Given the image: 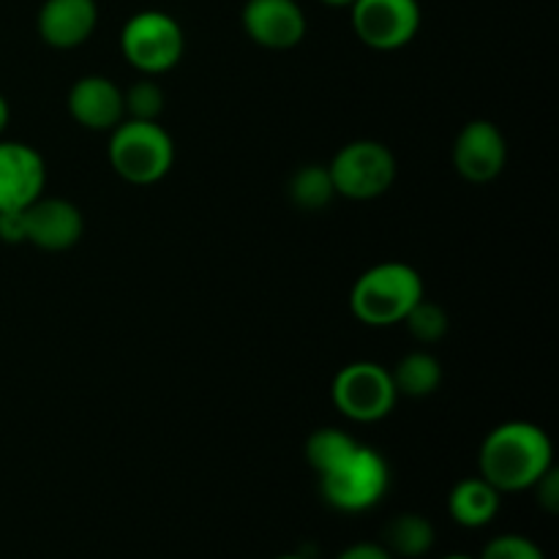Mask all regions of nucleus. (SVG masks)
Instances as JSON below:
<instances>
[{"instance_id": "f3484780", "label": "nucleus", "mask_w": 559, "mask_h": 559, "mask_svg": "<svg viewBox=\"0 0 559 559\" xmlns=\"http://www.w3.org/2000/svg\"><path fill=\"white\" fill-rule=\"evenodd\" d=\"M391 377L399 396L426 399L440 388L442 366L431 353L415 349V353H407L402 360H399L396 369L391 371Z\"/></svg>"}, {"instance_id": "2eb2a0df", "label": "nucleus", "mask_w": 559, "mask_h": 559, "mask_svg": "<svg viewBox=\"0 0 559 559\" xmlns=\"http://www.w3.org/2000/svg\"><path fill=\"white\" fill-rule=\"evenodd\" d=\"M500 491L486 478H464L448 495V511L453 522L467 530L486 527L500 513Z\"/></svg>"}, {"instance_id": "f03ea898", "label": "nucleus", "mask_w": 559, "mask_h": 559, "mask_svg": "<svg viewBox=\"0 0 559 559\" xmlns=\"http://www.w3.org/2000/svg\"><path fill=\"white\" fill-rule=\"evenodd\" d=\"M424 298V278L407 262H380L358 276L349 293L355 320L369 328H391L404 322Z\"/></svg>"}, {"instance_id": "423d86ee", "label": "nucleus", "mask_w": 559, "mask_h": 559, "mask_svg": "<svg viewBox=\"0 0 559 559\" xmlns=\"http://www.w3.org/2000/svg\"><path fill=\"white\" fill-rule=\"evenodd\" d=\"M336 194L366 202L385 194L396 180V158L391 147L374 140H355L344 145L328 164Z\"/></svg>"}, {"instance_id": "4be33fe9", "label": "nucleus", "mask_w": 559, "mask_h": 559, "mask_svg": "<svg viewBox=\"0 0 559 559\" xmlns=\"http://www.w3.org/2000/svg\"><path fill=\"white\" fill-rule=\"evenodd\" d=\"M478 559H546V555L535 540L524 535H497L491 544H486Z\"/></svg>"}, {"instance_id": "ddd939ff", "label": "nucleus", "mask_w": 559, "mask_h": 559, "mask_svg": "<svg viewBox=\"0 0 559 559\" xmlns=\"http://www.w3.org/2000/svg\"><path fill=\"white\" fill-rule=\"evenodd\" d=\"M69 112L82 129L112 131L120 120H126L123 91L109 76L87 74L71 85Z\"/></svg>"}, {"instance_id": "393cba45", "label": "nucleus", "mask_w": 559, "mask_h": 559, "mask_svg": "<svg viewBox=\"0 0 559 559\" xmlns=\"http://www.w3.org/2000/svg\"><path fill=\"white\" fill-rule=\"evenodd\" d=\"M336 559H396L382 544H355L344 549Z\"/></svg>"}, {"instance_id": "f8f14e48", "label": "nucleus", "mask_w": 559, "mask_h": 559, "mask_svg": "<svg viewBox=\"0 0 559 559\" xmlns=\"http://www.w3.org/2000/svg\"><path fill=\"white\" fill-rule=\"evenodd\" d=\"M243 31L265 49H293L306 36V14L295 0H246Z\"/></svg>"}, {"instance_id": "6ab92c4d", "label": "nucleus", "mask_w": 559, "mask_h": 559, "mask_svg": "<svg viewBox=\"0 0 559 559\" xmlns=\"http://www.w3.org/2000/svg\"><path fill=\"white\" fill-rule=\"evenodd\" d=\"M358 445L360 442L353 440L347 431L325 426V429L311 431L309 440H306V462L317 475H322L336 467L338 462H344Z\"/></svg>"}, {"instance_id": "9d476101", "label": "nucleus", "mask_w": 559, "mask_h": 559, "mask_svg": "<svg viewBox=\"0 0 559 559\" xmlns=\"http://www.w3.org/2000/svg\"><path fill=\"white\" fill-rule=\"evenodd\" d=\"M47 167L36 147L0 140V213L22 211L44 194Z\"/></svg>"}, {"instance_id": "39448f33", "label": "nucleus", "mask_w": 559, "mask_h": 559, "mask_svg": "<svg viewBox=\"0 0 559 559\" xmlns=\"http://www.w3.org/2000/svg\"><path fill=\"white\" fill-rule=\"evenodd\" d=\"M120 49L123 58L145 76L164 74L183 58V27L167 11H140L120 31Z\"/></svg>"}, {"instance_id": "a878e982", "label": "nucleus", "mask_w": 559, "mask_h": 559, "mask_svg": "<svg viewBox=\"0 0 559 559\" xmlns=\"http://www.w3.org/2000/svg\"><path fill=\"white\" fill-rule=\"evenodd\" d=\"M11 120V109H9V102H5V96L0 93V134L5 131V126H9Z\"/></svg>"}, {"instance_id": "7ed1b4c3", "label": "nucleus", "mask_w": 559, "mask_h": 559, "mask_svg": "<svg viewBox=\"0 0 559 559\" xmlns=\"http://www.w3.org/2000/svg\"><path fill=\"white\" fill-rule=\"evenodd\" d=\"M107 153L115 175L134 186L158 183L175 164V142L158 120H120Z\"/></svg>"}, {"instance_id": "6e6552de", "label": "nucleus", "mask_w": 559, "mask_h": 559, "mask_svg": "<svg viewBox=\"0 0 559 559\" xmlns=\"http://www.w3.org/2000/svg\"><path fill=\"white\" fill-rule=\"evenodd\" d=\"M349 11L355 36L380 52L407 47L420 31L418 0H355Z\"/></svg>"}, {"instance_id": "bb28decb", "label": "nucleus", "mask_w": 559, "mask_h": 559, "mask_svg": "<svg viewBox=\"0 0 559 559\" xmlns=\"http://www.w3.org/2000/svg\"><path fill=\"white\" fill-rule=\"evenodd\" d=\"M325 5H331V9H349V5L355 3V0H322Z\"/></svg>"}, {"instance_id": "aec40b11", "label": "nucleus", "mask_w": 559, "mask_h": 559, "mask_svg": "<svg viewBox=\"0 0 559 559\" xmlns=\"http://www.w3.org/2000/svg\"><path fill=\"white\" fill-rule=\"evenodd\" d=\"M404 325L409 328V333H413L415 342L437 344L445 338L448 328H451V320H448L445 309H442L440 304H435V300H426V295H424V298H420L418 304L409 309V314L404 317Z\"/></svg>"}, {"instance_id": "a211bd4d", "label": "nucleus", "mask_w": 559, "mask_h": 559, "mask_svg": "<svg viewBox=\"0 0 559 559\" xmlns=\"http://www.w3.org/2000/svg\"><path fill=\"white\" fill-rule=\"evenodd\" d=\"M333 197H336V186H333L328 164H306L289 180V200L300 211H322L331 205Z\"/></svg>"}, {"instance_id": "4468645a", "label": "nucleus", "mask_w": 559, "mask_h": 559, "mask_svg": "<svg viewBox=\"0 0 559 559\" xmlns=\"http://www.w3.org/2000/svg\"><path fill=\"white\" fill-rule=\"evenodd\" d=\"M96 25V0H44L36 16L38 36L55 49L80 47L93 36Z\"/></svg>"}, {"instance_id": "1a4fd4ad", "label": "nucleus", "mask_w": 559, "mask_h": 559, "mask_svg": "<svg viewBox=\"0 0 559 559\" xmlns=\"http://www.w3.org/2000/svg\"><path fill=\"white\" fill-rule=\"evenodd\" d=\"M508 162L502 131L491 120H469L453 142V167L469 183H489L500 178Z\"/></svg>"}, {"instance_id": "b1692460", "label": "nucleus", "mask_w": 559, "mask_h": 559, "mask_svg": "<svg viewBox=\"0 0 559 559\" xmlns=\"http://www.w3.org/2000/svg\"><path fill=\"white\" fill-rule=\"evenodd\" d=\"M22 211L0 213V240L3 243H25V213Z\"/></svg>"}, {"instance_id": "9b49d317", "label": "nucleus", "mask_w": 559, "mask_h": 559, "mask_svg": "<svg viewBox=\"0 0 559 559\" xmlns=\"http://www.w3.org/2000/svg\"><path fill=\"white\" fill-rule=\"evenodd\" d=\"M22 213H25V243L41 251H69L71 246L80 243L85 218L74 202L41 194Z\"/></svg>"}, {"instance_id": "f257e3e1", "label": "nucleus", "mask_w": 559, "mask_h": 559, "mask_svg": "<svg viewBox=\"0 0 559 559\" xmlns=\"http://www.w3.org/2000/svg\"><path fill=\"white\" fill-rule=\"evenodd\" d=\"M480 478L500 495L527 491L555 467L549 435L530 420H508L486 435L478 453Z\"/></svg>"}, {"instance_id": "c85d7f7f", "label": "nucleus", "mask_w": 559, "mask_h": 559, "mask_svg": "<svg viewBox=\"0 0 559 559\" xmlns=\"http://www.w3.org/2000/svg\"><path fill=\"white\" fill-rule=\"evenodd\" d=\"M278 559H306L304 555H284V557H278Z\"/></svg>"}, {"instance_id": "cd10ccee", "label": "nucleus", "mask_w": 559, "mask_h": 559, "mask_svg": "<svg viewBox=\"0 0 559 559\" xmlns=\"http://www.w3.org/2000/svg\"><path fill=\"white\" fill-rule=\"evenodd\" d=\"M442 559H475V557H467V555H448V557H442Z\"/></svg>"}, {"instance_id": "5701e85b", "label": "nucleus", "mask_w": 559, "mask_h": 559, "mask_svg": "<svg viewBox=\"0 0 559 559\" xmlns=\"http://www.w3.org/2000/svg\"><path fill=\"white\" fill-rule=\"evenodd\" d=\"M535 495H538V506L544 508L546 513H557L559 511V473L557 467H551L538 484L533 486Z\"/></svg>"}, {"instance_id": "412c9836", "label": "nucleus", "mask_w": 559, "mask_h": 559, "mask_svg": "<svg viewBox=\"0 0 559 559\" xmlns=\"http://www.w3.org/2000/svg\"><path fill=\"white\" fill-rule=\"evenodd\" d=\"M123 109L126 118L131 120H158L164 112V91L158 82L140 80L123 91Z\"/></svg>"}, {"instance_id": "0eeeda50", "label": "nucleus", "mask_w": 559, "mask_h": 559, "mask_svg": "<svg viewBox=\"0 0 559 559\" xmlns=\"http://www.w3.org/2000/svg\"><path fill=\"white\" fill-rule=\"evenodd\" d=\"M331 399L344 418L374 424L391 415L399 393L385 366L374 360H355L333 377Z\"/></svg>"}, {"instance_id": "20e7f679", "label": "nucleus", "mask_w": 559, "mask_h": 559, "mask_svg": "<svg viewBox=\"0 0 559 559\" xmlns=\"http://www.w3.org/2000/svg\"><path fill=\"white\" fill-rule=\"evenodd\" d=\"M391 486L388 462L374 448L358 445L344 462L320 475V491L331 508L342 513L371 511Z\"/></svg>"}, {"instance_id": "dca6fc26", "label": "nucleus", "mask_w": 559, "mask_h": 559, "mask_svg": "<svg viewBox=\"0 0 559 559\" xmlns=\"http://www.w3.org/2000/svg\"><path fill=\"white\" fill-rule=\"evenodd\" d=\"M435 524L420 513H399L385 524V533H382V546L393 557L404 559L426 557L435 549Z\"/></svg>"}]
</instances>
